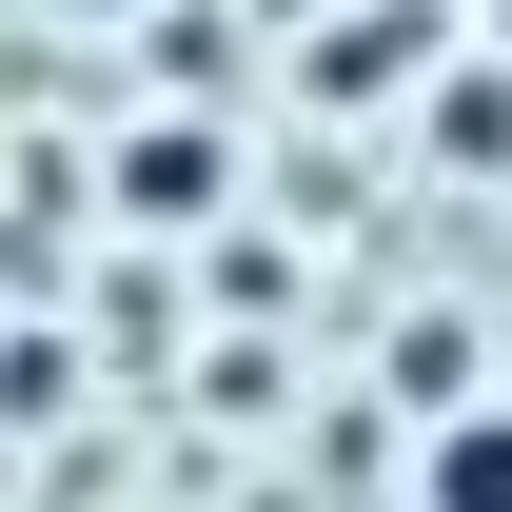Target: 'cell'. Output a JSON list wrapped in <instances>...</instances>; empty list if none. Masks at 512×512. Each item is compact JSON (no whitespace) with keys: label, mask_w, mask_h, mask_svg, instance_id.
I'll return each instance as SVG.
<instances>
[{"label":"cell","mask_w":512,"mask_h":512,"mask_svg":"<svg viewBox=\"0 0 512 512\" xmlns=\"http://www.w3.org/2000/svg\"><path fill=\"white\" fill-rule=\"evenodd\" d=\"M119 217H217V138H119Z\"/></svg>","instance_id":"cell-1"},{"label":"cell","mask_w":512,"mask_h":512,"mask_svg":"<svg viewBox=\"0 0 512 512\" xmlns=\"http://www.w3.org/2000/svg\"><path fill=\"white\" fill-rule=\"evenodd\" d=\"M414 473H434V493H512V414H453V434L414 453Z\"/></svg>","instance_id":"cell-2"},{"label":"cell","mask_w":512,"mask_h":512,"mask_svg":"<svg viewBox=\"0 0 512 512\" xmlns=\"http://www.w3.org/2000/svg\"><path fill=\"white\" fill-rule=\"evenodd\" d=\"M79 20H138V0H79Z\"/></svg>","instance_id":"cell-3"}]
</instances>
